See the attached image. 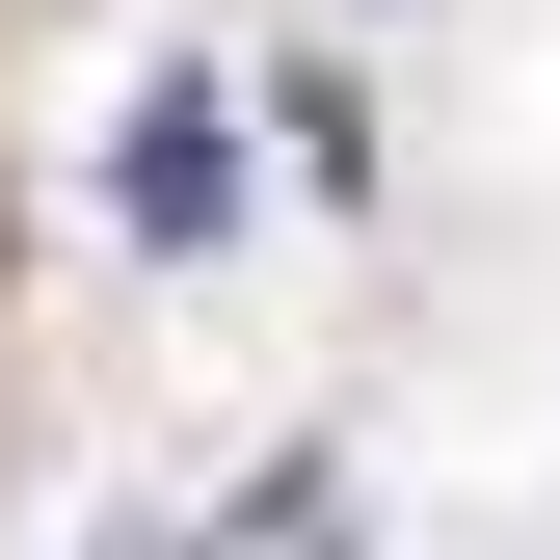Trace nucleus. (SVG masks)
I'll return each instance as SVG.
<instances>
[{
	"label": "nucleus",
	"instance_id": "f257e3e1",
	"mask_svg": "<svg viewBox=\"0 0 560 560\" xmlns=\"http://www.w3.org/2000/svg\"><path fill=\"white\" fill-rule=\"evenodd\" d=\"M214 133H241L214 81H161V107L107 133V214H133V241H214V214H241V161H214Z\"/></svg>",
	"mask_w": 560,
	"mask_h": 560
}]
</instances>
